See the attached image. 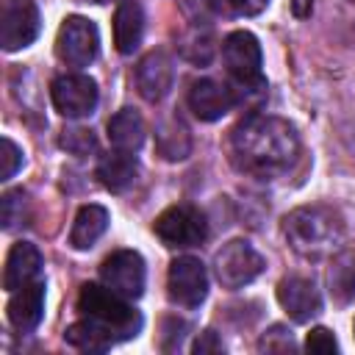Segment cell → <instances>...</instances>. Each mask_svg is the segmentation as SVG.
Segmentation results:
<instances>
[{
  "label": "cell",
  "instance_id": "6da1fadb",
  "mask_svg": "<svg viewBox=\"0 0 355 355\" xmlns=\"http://www.w3.org/2000/svg\"><path fill=\"white\" fill-rule=\"evenodd\" d=\"M297 155L300 136L280 116L252 114L241 119L230 133V158L236 169L258 180H272L283 175L297 161Z\"/></svg>",
  "mask_w": 355,
  "mask_h": 355
},
{
  "label": "cell",
  "instance_id": "7a4b0ae2",
  "mask_svg": "<svg viewBox=\"0 0 355 355\" xmlns=\"http://www.w3.org/2000/svg\"><path fill=\"white\" fill-rule=\"evenodd\" d=\"M283 233L294 247V252L319 261L341 250L344 222L327 205H302L283 219Z\"/></svg>",
  "mask_w": 355,
  "mask_h": 355
},
{
  "label": "cell",
  "instance_id": "3957f363",
  "mask_svg": "<svg viewBox=\"0 0 355 355\" xmlns=\"http://www.w3.org/2000/svg\"><path fill=\"white\" fill-rule=\"evenodd\" d=\"M78 311L86 319H92L100 327H105L116 341L133 338L141 330V313L133 311L128 305V300L119 297L116 291H111L108 286L83 283L80 294H78Z\"/></svg>",
  "mask_w": 355,
  "mask_h": 355
},
{
  "label": "cell",
  "instance_id": "277c9868",
  "mask_svg": "<svg viewBox=\"0 0 355 355\" xmlns=\"http://www.w3.org/2000/svg\"><path fill=\"white\" fill-rule=\"evenodd\" d=\"M222 58L227 75L233 80V97L241 103L244 97H263L266 80L261 72V44L250 31H233L222 42Z\"/></svg>",
  "mask_w": 355,
  "mask_h": 355
},
{
  "label": "cell",
  "instance_id": "5b68a950",
  "mask_svg": "<svg viewBox=\"0 0 355 355\" xmlns=\"http://www.w3.org/2000/svg\"><path fill=\"white\" fill-rule=\"evenodd\" d=\"M263 266L266 263L258 255V250L244 239L222 244V250L214 255V272L225 288H244L263 272Z\"/></svg>",
  "mask_w": 355,
  "mask_h": 355
},
{
  "label": "cell",
  "instance_id": "8992f818",
  "mask_svg": "<svg viewBox=\"0 0 355 355\" xmlns=\"http://www.w3.org/2000/svg\"><path fill=\"white\" fill-rule=\"evenodd\" d=\"M100 50V33L97 25L86 17H67L55 36V55L61 64L83 69L97 58Z\"/></svg>",
  "mask_w": 355,
  "mask_h": 355
},
{
  "label": "cell",
  "instance_id": "52a82bcc",
  "mask_svg": "<svg viewBox=\"0 0 355 355\" xmlns=\"http://www.w3.org/2000/svg\"><path fill=\"white\" fill-rule=\"evenodd\" d=\"M155 236L166 247H197L208 236V222L194 205H172L153 222Z\"/></svg>",
  "mask_w": 355,
  "mask_h": 355
},
{
  "label": "cell",
  "instance_id": "ba28073f",
  "mask_svg": "<svg viewBox=\"0 0 355 355\" xmlns=\"http://www.w3.org/2000/svg\"><path fill=\"white\" fill-rule=\"evenodd\" d=\"M100 280L111 291H116L125 300H139L144 294V258L136 250H116L111 252L100 266Z\"/></svg>",
  "mask_w": 355,
  "mask_h": 355
},
{
  "label": "cell",
  "instance_id": "9c48e42d",
  "mask_svg": "<svg viewBox=\"0 0 355 355\" xmlns=\"http://www.w3.org/2000/svg\"><path fill=\"white\" fill-rule=\"evenodd\" d=\"M166 291L169 300L180 308H200L208 297V272L200 258L183 255L169 263L166 275Z\"/></svg>",
  "mask_w": 355,
  "mask_h": 355
},
{
  "label": "cell",
  "instance_id": "30bf717a",
  "mask_svg": "<svg viewBox=\"0 0 355 355\" xmlns=\"http://www.w3.org/2000/svg\"><path fill=\"white\" fill-rule=\"evenodd\" d=\"M39 36V8L33 0H0V44L17 53Z\"/></svg>",
  "mask_w": 355,
  "mask_h": 355
},
{
  "label": "cell",
  "instance_id": "8fae6325",
  "mask_svg": "<svg viewBox=\"0 0 355 355\" xmlns=\"http://www.w3.org/2000/svg\"><path fill=\"white\" fill-rule=\"evenodd\" d=\"M50 97H53V105L61 116L67 119H83L89 114H94L97 108V83L94 78L89 75H61L53 80L50 86Z\"/></svg>",
  "mask_w": 355,
  "mask_h": 355
},
{
  "label": "cell",
  "instance_id": "7c38bea8",
  "mask_svg": "<svg viewBox=\"0 0 355 355\" xmlns=\"http://www.w3.org/2000/svg\"><path fill=\"white\" fill-rule=\"evenodd\" d=\"M233 105H236L233 89L225 86V83H219V80H214V78H200L189 89V108L202 122L222 119Z\"/></svg>",
  "mask_w": 355,
  "mask_h": 355
},
{
  "label": "cell",
  "instance_id": "4fadbf2b",
  "mask_svg": "<svg viewBox=\"0 0 355 355\" xmlns=\"http://www.w3.org/2000/svg\"><path fill=\"white\" fill-rule=\"evenodd\" d=\"M277 302L283 305V311L294 319V322H311L313 316H319L322 311V297L313 286V280L308 277H283L277 283Z\"/></svg>",
  "mask_w": 355,
  "mask_h": 355
},
{
  "label": "cell",
  "instance_id": "5bb4252c",
  "mask_svg": "<svg viewBox=\"0 0 355 355\" xmlns=\"http://www.w3.org/2000/svg\"><path fill=\"white\" fill-rule=\"evenodd\" d=\"M172 78H175V67H172V58L164 50L147 53L136 67L139 94L150 103H158L161 97H166V92L172 89Z\"/></svg>",
  "mask_w": 355,
  "mask_h": 355
},
{
  "label": "cell",
  "instance_id": "9a60e30c",
  "mask_svg": "<svg viewBox=\"0 0 355 355\" xmlns=\"http://www.w3.org/2000/svg\"><path fill=\"white\" fill-rule=\"evenodd\" d=\"M6 313L17 333H33L44 313V283L33 280V283L17 288L14 297L8 300Z\"/></svg>",
  "mask_w": 355,
  "mask_h": 355
},
{
  "label": "cell",
  "instance_id": "2e32d148",
  "mask_svg": "<svg viewBox=\"0 0 355 355\" xmlns=\"http://www.w3.org/2000/svg\"><path fill=\"white\" fill-rule=\"evenodd\" d=\"M39 269H42V252L31 241H17L8 250V258H6L3 288L6 291H17V288L33 283L36 275H39Z\"/></svg>",
  "mask_w": 355,
  "mask_h": 355
},
{
  "label": "cell",
  "instance_id": "e0dca14e",
  "mask_svg": "<svg viewBox=\"0 0 355 355\" xmlns=\"http://www.w3.org/2000/svg\"><path fill=\"white\" fill-rule=\"evenodd\" d=\"M144 36V11L136 0H122L114 11V44L122 55H130Z\"/></svg>",
  "mask_w": 355,
  "mask_h": 355
},
{
  "label": "cell",
  "instance_id": "ac0fdd59",
  "mask_svg": "<svg viewBox=\"0 0 355 355\" xmlns=\"http://www.w3.org/2000/svg\"><path fill=\"white\" fill-rule=\"evenodd\" d=\"M108 141L114 150L136 153L144 144V122L133 108H122L108 119Z\"/></svg>",
  "mask_w": 355,
  "mask_h": 355
},
{
  "label": "cell",
  "instance_id": "d6986e66",
  "mask_svg": "<svg viewBox=\"0 0 355 355\" xmlns=\"http://www.w3.org/2000/svg\"><path fill=\"white\" fill-rule=\"evenodd\" d=\"M139 175V164L133 158V153H122L114 150L105 158H100L97 164V178L108 191H125Z\"/></svg>",
  "mask_w": 355,
  "mask_h": 355
},
{
  "label": "cell",
  "instance_id": "ffe728a7",
  "mask_svg": "<svg viewBox=\"0 0 355 355\" xmlns=\"http://www.w3.org/2000/svg\"><path fill=\"white\" fill-rule=\"evenodd\" d=\"M108 230V211L103 205H83L72 222L69 230V244L75 250H89L94 247V241Z\"/></svg>",
  "mask_w": 355,
  "mask_h": 355
},
{
  "label": "cell",
  "instance_id": "44dd1931",
  "mask_svg": "<svg viewBox=\"0 0 355 355\" xmlns=\"http://www.w3.org/2000/svg\"><path fill=\"white\" fill-rule=\"evenodd\" d=\"M327 288L330 297L338 305H347L355 300V255L352 252H338L327 269Z\"/></svg>",
  "mask_w": 355,
  "mask_h": 355
},
{
  "label": "cell",
  "instance_id": "7402d4cb",
  "mask_svg": "<svg viewBox=\"0 0 355 355\" xmlns=\"http://www.w3.org/2000/svg\"><path fill=\"white\" fill-rule=\"evenodd\" d=\"M64 341L72 344V347H78V349H86V352H105V349L114 347L116 338L105 327H100L97 322L83 319V322H75V324L67 327Z\"/></svg>",
  "mask_w": 355,
  "mask_h": 355
},
{
  "label": "cell",
  "instance_id": "603a6c76",
  "mask_svg": "<svg viewBox=\"0 0 355 355\" xmlns=\"http://www.w3.org/2000/svg\"><path fill=\"white\" fill-rule=\"evenodd\" d=\"M155 147H158V153H161L166 161H180V158H186L189 150H191V139H189V130L183 128V122L169 119L166 125H161L158 133H155Z\"/></svg>",
  "mask_w": 355,
  "mask_h": 355
},
{
  "label": "cell",
  "instance_id": "cb8c5ba5",
  "mask_svg": "<svg viewBox=\"0 0 355 355\" xmlns=\"http://www.w3.org/2000/svg\"><path fill=\"white\" fill-rule=\"evenodd\" d=\"M28 197L22 189H14V191H6L3 194V230H14L19 225H25L22 219H28Z\"/></svg>",
  "mask_w": 355,
  "mask_h": 355
},
{
  "label": "cell",
  "instance_id": "d4e9b609",
  "mask_svg": "<svg viewBox=\"0 0 355 355\" xmlns=\"http://www.w3.org/2000/svg\"><path fill=\"white\" fill-rule=\"evenodd\" d=\"M58 141H61V147H64L67 153H72V155H89V153L97 147L94 133L86 130V128H67Z\"/></svg>",
  "mask_w": 355,
  "mask_h": 355
},
{
  "label": "cell",
  "instance_id": "484cf974",
  "mask_svg": "<svg viewBox=\"0 0 355 355\" xmlns=\"http://www.w3.org/2000/svg\"><path fill=\"white\" fill-rule=\"evenodd\" d=\"M211 6L227 17H255L269 6V0H211Z\"/></svg>",
  "mask_w": 355,
  "mask_h": 355
},
{
  "label": "cell",
  "instance_id": "4316f807",
  "mask_svg": "<svg viewBox=\"0 0 355 355\" xmlns=\"http://www.w3.org/2000/svg\"><path fill=\"white\" fill-rule=\"evenodd\" d=\"M19 166H22V150L6 136L0 141V180H11Z\"/></svg>",
  "mask_w": 355,
  "mask_h": 355
},
{
  "label": "cell",
  "instance_id": "83f0119b",
  "mask_svg": "<svg viewBox=\"0 0 355 355\" xmlns=\"http://www.w3.org/2000/svg\"><path fill=\"white\" fill-rule=\"evenodd\" d=\"M258 347L266 349V352H288V349H294V341H291V333H288L286 327L275 324V327H269V333L258 341Z\"/></svg>",
  "mask_w": 355,
  "mask_h": 355
},
{
  "label": "cell",
  "instance_id": "f1b7e54d",
  "mask_svg": "<svg viewBox=\"0 0 355 355\" xmlns=\"http://www.w3.org/2000/svg\"><path fill=\"white\" fill-rule=\"evenodd\" d=\"M305 347H308V352H322V355H327V352H336V349H338L336 336H333L327 327H316V330H311V333H308V338H305Z\"/></svg>",
  "mask_w": 355,
  "mask_h": 355
},
{
  "label": "cell",
  "instance_id": "f546056e",
  "mask_svg": "<svg viewBox=\"0 0 355 355\" xmlns=\"http://www.w3.org/2000/svg\"><path fill=\"white\" fill-rule=\"evenodd\" d=\"M222 349V341L216 338V333L214 330H205V333H200V338L194 341V347H191V352H197V355H205V352H219Z\"/></svg>",
  "mask_w": 355,
  "mask_h": 355
},
{
  "label": "cell",
  "instance_id": "4dcf8cb0",
  "mask_svg": "<svg viewBox=\"0 0 355 355\" xmlns=\"http://www.w3.org/2000/svg\"><path fill=\"white\" fill-rule=\"evenodd\" d=\"M311 8H313V0H291V11H294L297 17H308Z\"/></svg>",
  "mask_w": 355,
  "mask_h": 355
},
{
  "label": "cell",
  "instance_id": "1f68e13d",
  "mask_svg": "<svg viewBox=\"0 0 355 355\" xmlns=\"http://www.w3.org/2000/svg\"><path fill=\"white\" fill-rule=\"evenodd\" d=\"M92 3H111V0H92Z\"/></svg>",
  "mask_w": 355,
  "mask_h": 355
},
{
  "label": "cell",
  "instance_id": "d6a6232c",
  "mask_svg": "<svg viewBox=\"0 0 355 355\" xmlns=\"http://www.w3.org/2000/svg\"><path fill=\"white\" fill-rule=\"evenodd\" d=\"M352 330H355V324H352Z\"/></svg>",
  "mask_w": 355,
  "mask_h": 355
}]
</instances>
